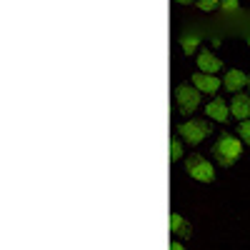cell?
<instances>
[{
	"mask_svg": "<svg viewBox=\"0 0 250 250\" xmlns=\"http://www.w3.org/2000/svg\"><path fill=\"white\" fill-rule=\"evenodd\" d=\"M240 153H243V140L235 138L233 133H220V138L213 145V155L220 168H233Z\"/></svg>",
	"mask_w": 250,
	"mask_h": 250,
	"instance_id": "obj_1",
	"label": "cell"
},
{
	"mask_svg": "<svg viewBox=\"0 0 250 250\" xmlns=\"http://www.w3.org/2000/svg\"><path fill=\"white\" fill-rule=\"evenodd\" d=\"M210 133H213V123H210V120H200V118L185 120V123H180V128H178V135H180L185 143H190V145L203 143Z\"/></svg>",
	"mask_w": 250,
	"mask_h": 250,
	"instance_id": "obj_2",
	"label": "cell"
},
{
	"mask_svg": "<svg viewBox=\"0 0 250 250\" xmlns=\"http://www.w3.org/2000/svg\"><path fill=\"white\" fill-rule=\"evenodd\" d=\"M173 98H175V108L180 115H193L200 108V93L190 85H178L173 90Z\"/></svg>",
	"mask_w": 250,
	"mask_h": 250,
	"instance_id": "obj_3",
	"label": "cell"
},
{
	"mask_svg": "<svg viewBox=\"0 0 250 250\" xmlns=\"http://www.w3.org/2000/svg\"><path fill=\"white\" fill-rule=\"evenodd\" d=\"M185 170L190 173V178H195V180H200V183H213V180H215V168H213V163L205 160V158L198 155V153L188 155Z\"/></svg>",
	"mask_w": 250,
	"mask_h": 250,
	"instance_id": "obj_4",
	"label": "cell"
},
{
	"mask_svg": "<svg viewBox=\"0 0 250 250\" xmlns=\"http://www.w3.org/2000/svg\"><path fill=\"white\" fill-rule=\"evenodd\" d=\"M193 88H195L200 95H215L218 88H220V78L208 75V73H195V75H193Z\"/></svg>",
	"mask_w": 250,
	"mask_h": 250,
	"instance_id": "obj_5",
	"label": "cell"
},
{
	"mask_svg": "<svg viewBox=\"0 0 250 250\" xmlns=\"http://www.w3.org/2000/svg\"><path fill=\"white\" fill-rule=\"evenodd\" d=\"M245 85H248V75L243 70H238V68H230V70L225 73V78H223V88L228 93H233V95L243 93Z\"/></svg>",
	"mask_w": 250,
	"mask_h": 250,
	"instance_id": "obj_6",
	"label": "cell"
},
{
	"mask_svg": "<svg viewBox=\"0 0 250 250\" xmlns=\"http://www.w3.org/2000/svg\"><path fill=\"white\" fill-rule=\"evenodd\" d=\"M230 115L240 123L250 120V93H238L230 100Z\"/></svg>",
	"mask_w": 250,
	"mask_h": 250,
	"instance_id": "obj_7",
	"label": "cell"
},
{
	"mask_svg": "<svg viewBox=\"0 0 250 250\" xmlns=\"http://www.w3.org/2000/svg\"><path fill=\"white\" fill-rule=\"evenodd\" d=\"M205 115H208V120L228 123V118H230V105H228L223 98H213V100L205 105Z\"/></svg>",
	"mask_w": 250,
	"mask_h": 250,
	"instance_id": "obj_8",
	"label": "cell"
},
{
	"mask_svg": "<svg viewBox=\"0 0 250 250\" xmlns=\"http://www.w3.org/2000/svg\"><path fill=\"white\" fill-rule=\"evenodd\" d=\"M223 68V60H218L210 50H200L198 53V73H208V75H215Z\"/></svg>",
	"mask_w": 250,
	"mask_h": 250,
	"instance_id": "obj_9",
	"label": "cell"
},
{
	"mask_svg": "<svg viewBox=\"0 0 250 250\" xmlns=\"http://www.w3.org/2000/svg\"><path fill=\"white\" fill-rule=\"evenodd\" d=\"M170 233L173 235H180L185 240V238H190L193 228H190V223H188L180 213H170Z\"/></svg>",
	"mask_w": 250,
	"mask_h": 250,
	"instance_id": "obj_10",
	"label": "cell"
},
{
	"mask_svg": "<svg viewBox=\"0 0 250 250\" xmlns=\"http://www.w3.org/2000/svg\"><path fill=\"white\" fill-rule=\"evenodd\" d=\"M180 48H183L185 55H195V50L200 48V35L193 33V30L183 33V35H180Z\"/></svg>",
	"mask_w": 250,
	"mask_h": 250,
	"instance_id": "obj_11",
	"label": "cell"
},
{
	"mask_svg": "<svg viewBox=\"0 0 250 250\" xmlns=\"http://www.w3.org/2000/svg\"><path fill=\"white\" fill-rule=\"evenodd\" d=\"M183 158V145H180V138L173 135L170 138V163H178Z\"/></svg>",
	"mask_w": 250,
	"mask_h": 250,
	"instance_id": "obj_12",
	"label": "cell"
},
{
	"mask_svg": "<svg viewBox=\"0 0 250 250\" xmlns=\"http://www.w3.org/2000/svg\"><path fill=\"white\" fill-rule=\"evenodd\" d=\"M238 138L248 145V148H250V120H245V123H240L238 125Z\"/></svg>",
	"mask_w": 250,
	"mask_h": 250,
	"instance_id": "obj_13",
	"label": "cell"
},
{
	"mask_svg": "<svg viewBox=\"0 0 250 250\" xmlns=\"http://www.w3.org/2000/svg\"><path fill=\"white\" fill-rule=\"evenodd\" d=\"M198 8H200V10H205V13H210V10L220 8V3H215V0H200V3H198Z\"/></svg>",
	"mask_w": 250,
	"mask_h": 250,
	"instance_id": "obj_14",
	"label": "cell"
},
{
	"mask_svg": "<svg viewBox=\"0 0 250 250\" xmlns=\"http://www.w3.org/2000/svg\"><path fill=\"white\" fill-rule=\"evenodd\" d=\"M220 8H223V10H235L238 3H235V0H225V3H220Z\"/></svg>",
	"mask_w": 250,
	"mask_h": 250,
	"instance_id": "obj_15",
	"label": "cell"
},
{
	"mask_svg": "<svg viewBox=\"0 0 250 250\" xmlns=\"http://www.w3.org/2000/svg\"><path fill=\"white\" fill-rule=\"evenodd\" d=\"M170 250H185V248L180 245V240H173V243H170Z\"/></svg>",
	"mask_w": 250,
	"mask_h": 250,
	"instance_id": "obj_16",
	"label": "cell"
},
{
	"mask_svg": "<svg viewBox=\"0 0 250 250\" xmlns=\"http://www.w3.org/2000/svg\"><path fill=\"white\" fill-rule=\"evenodd\" d=\"M248 88H250V75H248Z\"/></svg>",
	"mask_w": 250,
	"mask_h": 250,
	"instance_id": "obj_17",
	"label": "cell"
}]
</instances>
